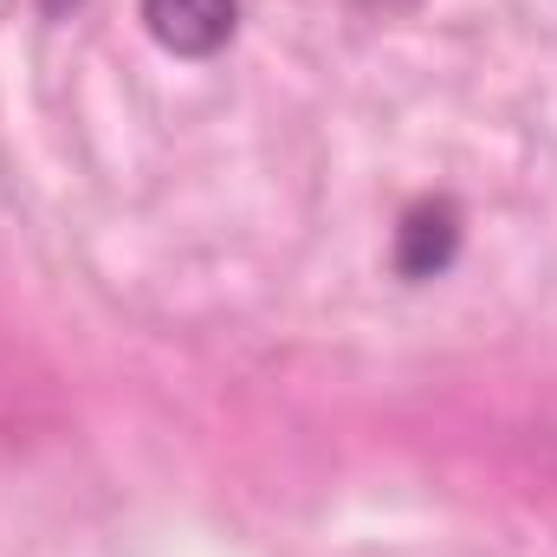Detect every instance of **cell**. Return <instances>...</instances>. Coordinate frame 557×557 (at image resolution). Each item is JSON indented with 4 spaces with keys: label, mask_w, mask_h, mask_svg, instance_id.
Segmentation results:
<instances>
[{
    "label": "cell",
    "mask_w": 557,
    "mask_h": 557,
    "mask_svg": "<svg viewBox=\"0 0 557 557\" xmlns=\"http://www.w3.org/2000/svg\"><path fill=\"white\" fill-rule=\"evenodd\" d=\"M376 7H409V0H376Z\"/></svg>",
    "instance_id": "2"
},
{
    "label": "cell",
    "mask_w": 557,
    "mask_h": 557,
    "mask_svg": "<svg viewBox=\"0 0 557 557\" xmlns=\"http://www.w3.org/2000/svg\"><path fill=\"white\" fill-rule=\"evenodd\" d=\"M234 0H143V26L182 52V59H208L234 39Z\"/></svg>",
    "instance_id": "1"
}]
</instances>
